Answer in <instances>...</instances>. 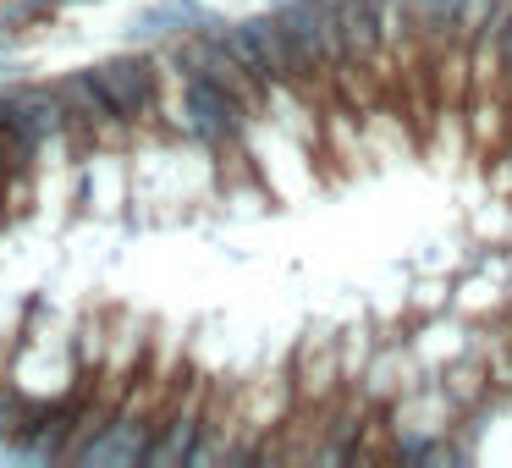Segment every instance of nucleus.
<instances>
[{"mask_svg": "<svg viewBox=\"0 0 512 468\" xmlns=\"http://www.w3.org/2000/svg\"><path fill=\"white\" fill-rule=\"evenodd\" d=\"M166 424V408L160 402H127L122 413H116L111 424H100V430L89 435L83 446H72V457L89 468H127V463H144L149 446H155V430Z\"/></svg>", "mask_w": 512, "mask_h": 468, "instance_id": "1", "label": "nucleus"}, {"mask_svg": "<svg viewBox=\"0 0 512 468\" xmlns=\"http://www.w3.org/2000/svg\"><path fill=\"white\" fill-rule=\"evenodd\" d=\"M182 116H188L193 138H199L204 149H232L237 138H243L248 105L210 78H188V89H182Z\"/></svg>", "mask_w": 512, "mask_h": 468, "instance_id": "2", "label": "nucleus"}, {"mask_svg": "<svg viewBox=\"0 0 512 468\" xmlns=\"http://www.w3.org/2000/svg\"><path fill=\"white\" fill-rule=\"evenodd\" d=\"M336 23H342V39H347V56H353V72L358 78H380V61H386V0H336L331 6Z\"/></svg>", "mask_w": 512, "mask_h": 468, "instance_id": "3", "label": "nucleus"}, {"mask_svg": "<svg viewBox=\"0 0 512 468\" xmlns=\"http://www.w3.org/2000/svg\"><path fill=\"white\" fill-rule=\"evenodd\" d=\"M94 78H100L105 100L116 105V116H122V122H144V116L160 105V72L149 67L144 56L100 61V67H94Z\"/></svg>", "mask_w": 512, "mask_h": 468, "instance_id": "4", "label": "nucleus"}, {"mask_svg": "<svg viewBox=\"0 0 512 468\" xmlns=\"http://www.w3.org/2000/svg\"><path fill=\"white\" fill-rule=\"evenodd\" d=\"M56 94H61L67 122L78 127V133H116V127H122V116H116V105L105 100V89H100L94 72H72V78H61Z\"/></svg>", "mask_w": 512, "mask_h": 468, "instance_id": "5", "label": "nucleus"}, {"mask_svg": "<svg viewBox=\"0 0 512 468\" xmlns=\"http://www.w3.org/2000/svg\"><path fill=\"white\" fill-rule=\"evenodd\" d=\"M6 111H12L17 133L34 138V144H45V138H56V133H67V127H72L61 94H56V89H34V83L6 94Z\"/></svg>", "mask_w": 512, "mask_h": 468, "instance_id": "6", "label": "nucleus"}, {"mask_svg": "<svg viewBox=\"0 0 512 468\" xmlns=\"http://www.w3.org/2000/svg\"><path fill=\"white\" fill-rule=\"evenodd\" d=\"M28 419H34V402L23 397V386H17L12 375H0V441L23 435Z\"/></svg>", "mask_w": 512, "mask_h": 468, "instance_id": "7", "label": "nucleus"}, {"mask_svg": "<svg viewBox=\"0 0 512 468\" xmlns=\"http://www.w3.org/2000/svg\"><path fill=\"white\" fill-rule=\"evenodd\" d=\"M496 67L512 89V0H501V12H496Z\"/></svg>", "mask_w": 512, "mask_h": 468, "instance_id": "8", "label": "nucleus"}, {"mask_svg": "<svg viewBox=\"0 0 512 468\" xmlns=\"http://www.w3.org/2000/svg\"><path fill=\"white\" fill-rule=\"evenodd\" d=\"M402 457H408V463H419V457H435V446L430 441H402Z\"/></svg>", "mask_w": 512, "mask_h": 468, "instance_id": "9", "label": "nucleus"}, {"mask_svg": "<svg viewBox=\"0 0 512 468\" xmlns=\"http://www.w3.org/2000/svg\"><path fill=\"white\" fill-rule=\"evenodd\" d=\"M72 6H83V0H72Z\"/></svg>", "mask_w": 512, "mask_h": 468, "instance_id": "10", "label": "nucleus"}]
</instances>
